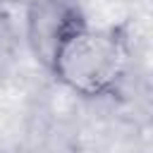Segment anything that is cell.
Returning <instances> with one entry per match:
<instances>
[{"label": "cell", "mask_w": 153, "mask_h": 153, "mask_svg": "<svg viewBox=\"0 0 153 153\" xmlns=\"http://www.w3.org/2000/svg\"><path fill=\"white\" fill-rule=\"evenodd\" d=\"M129 67L127 38L115 26L86 24L60 48L50 72L60 84L84 98L112 96Z\"/></svg>", "instance_id": "cell-1"}, {"label": "cell", "mask_w": 153, "mask_h": 153, "mask_svg": "<svg viewBox=\"0 0 153 153\" xmlns=\"http://www.w3.org/2000/svg\"><path fill=\"white\" fill-rule=\"evenodd\" d=\"M86 24L88 19L74 0H31L24 14V38L31 55L50 69L67 38Z\"/></svg>", "instance_id": "cell-2"}, {"label": "cell", "mask_w": 153, "mask_h": 153, "mask_svg": "<svg viewBox=\"0 0 153 153\" xmlns=\"http://www.w3.org/2000/svg\"><path fill=\"white\" fill-rule=\"evenodd\" d=\"M17 45V31L12 19L7 17V12H0V67H5L14 53Z\"/></svg>", "instance_id": "cell-3"}, {"label": "cell", "mask_w": 153, "mask_h": 153, "mask_svg": "<svg viewBox=\"0 0 153 153\" xmlns=\"http://www.w3.org/2000/svg\"><path fill=\"white\" fill-rule=\"evenodd\" d=\"M0 12H5V10H2V0H0Z\"/></svg>", "instance_id": "cell-4"}]
</instances>
